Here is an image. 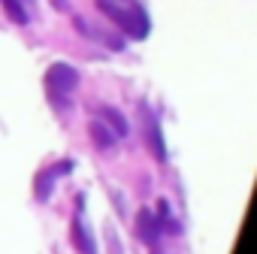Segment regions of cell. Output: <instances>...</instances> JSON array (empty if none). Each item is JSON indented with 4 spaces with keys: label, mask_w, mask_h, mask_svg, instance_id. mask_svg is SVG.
I'll use <instances>...</instances> for the list:
<instances>
[{
    "label": "cell",
    "mask_w": 257,
    "mask_h": 254,
    "mask_svg": "<svg viewBox=\"0 0 257 254\" xmlns=\"http://www.w3.org/2000/svg\"><path fill=\"white\" fill-rule=\"evenodd\" d=\"M79 85V73L70 64H52L46 70V88L49 94H70Z\"/></svg>",
    "instance_id": "cell-2"
},
{
    "label": "cell",
    "mask_w": 257,
    "mask_h": 254,
    "mask_svg": "<svg viewBox=\"0 0 257 254\" xmlns=\"http://www.w3.org/2000/svg\"><path fill=\"white\" fill-rule=\"evenodd\" d=\"M4 10H7V16L16 25H28V13H25V7L19 4V0H4Z\"/></svg>",
    "instance_id": "cell-9"
},
{
    "label": "cell",
    "mask_w": 257,
    "mask_h": 254,
    "mask_svg": "<svg viewBox=\"0 0 257 254\" xmlns=\"http://www.w3.org/2000/svg\"><path fill=\"white\" fill-rule=\"evenodd\" d=\"M73 242L79 245L82 254H94V245H91V239L85 236V227H82L79 221H73Z\"/></svg>",
    "instance_id": "cell-8"
},
{
    "label": "cell",
    "mask_w": 257,
    "mask_h": 254,
    "mask_svg": "<svg viewBox=\"0 0 257 254\" xmlns=\"http://www.w3.org/2000/svg\"><path fill=\"white\" fill-rule=\"evenodd\" d=\"M70 170H73V164H70V161H61V164L49 167L46 173H40V176H37V197H40V200H49L55 179H58V176H64V173H70Z\"/></svg>",
    "instance_id": "cell-4"
},
{
    "label": "cell",
    "mask_w": 257,
    "mask_h": 254,
    "mask_svg": "<svg viewBox=\"0 0 257 254\" xmlns=\"http://www.w3.org/2000/svg\"><path fill=\"white\" fill-rule=\"evenodd\" d=\"M100 115H103V121H106V127L115 134V137H127L131 134V127H127V118L118 112V109H112V106H103L100 109Z\"/></svg>",
    "instance_id": "cell-6"
},
{
    "label": "cell",
    "mask_w": 257,
    "mask_h": 254,
    "mask_svg": "<svg viewBox=\"0 0 257 254\" xmlns=\"http://www.w3.org/2000/svg\"><path fill=\"white\" fill-rule=\"evenodd\" d=\"M143 118H146V140H149V146H152L155 158H158V161H167V146H164L161 124H158L155 112H152V109H143Z\"/></svg>",
    "instance_id": "cell-3"
},
{
    "label": "cell",
    "mask_w": 257,
    "mask_h": 254,
    "mask_svg": "<svg viewBox=\"0 0 257 254\" xmlns=\"http://www.w3.org/2000/svg\"><path fill=\"white\" fill-rule=\"evenodd\" d=\"M100 10L115 25H121L131 37H137V40L149 37V19H146V13L140 7H118V4H109V0H100Z\"/></svg>",
    "instance_id": "cell-1"
},
{
    "label": "cell",
    "mask_w": 257,
    "mask_h": 254,
    "mask_svg": "<svg viewBox=\"0 0 257 254\" xmlns=\"http://www.w3.org/2000/svg\"><path fill=\"white\" fill-rule=\"evenodd\" d=\"M88 137L94 140L97 149H112V143H115V134L109 131L106 124H100V121H91L88 124Z\"/></svg>",
    "instance_id": "cell-7"
},
{
    "label": "cell",
    "mask_w": 257,
    "mask_h": 254,
    "mask_svg": "<svg viewBox=\"0 0 257 254\" xmlns=\"http://www.w3.org/2000/svg\"><path fill=\"white\" fill-rule=\"evenodd\" d=\"M137 233H140L143 242L155 245V239H158V233H161V221H158L149 209H140V212H137Z\"/></svg>",
    "instance_id": "cell-5"
}]
</instances>
